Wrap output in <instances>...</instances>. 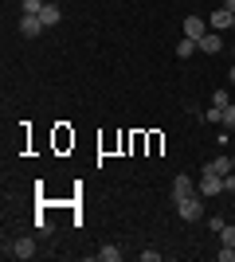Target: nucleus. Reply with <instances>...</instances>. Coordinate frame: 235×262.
Segmentation results:
<instances>
[{
  "label": "nucleus",
  "instance_id": "obj_1",
  "mask_svg": "<svg viewBox=\"0 0 235 262\" xmlns=\"http://www.w3.org/2000/svg\"><path fill=\"white\" fill-rule=\"evenodd\" d=\"M173 208H177L180 219H188V223L204 219V200H200V192H196V196H188V200H180V204H173Z\"/></svg>",
  "mask_w": 235,
  "mask_h": 262
},
{
  "label": "nucleus",
  "instance_id": "obj_2",
  "mask_svg": "<svg viewBox=\"0 0 235 262\" xmlns=\"http://www.w3.org/2000/svg\"><path fill=\"white\" fill-rule=\"evenodd\" d=\"M196 192H200V196H220V192H224V176L212 172V168H204V172H200V184H196Z\"/></svg>",
  "mask_w": 235,
  "mask_h": 262
},
{
  "label": "nucleus",
  "instance_id": "obj_3",
  "mask_svg": "<svg viewBox=\"0 0 235 262\" xmlns=\"http://www.w3.org/2000/svg\"><path fill=\"white\" fill-rule=\"evenodd\" d=\"M188 196H196V184H192V176L180 172L177 180H173V204H180V200H188Z\"/></svg>",
  "mask_w": 235,
  "mask_h": 262
},
{
  "label": "nucleus",
  "instance_id": "obj_4",
  "mask_svg": "<svg viewBox=\"0 0 235 262\" xmlns=\"http://www.w3.org/2000/svg\"><path fill=\"white\" fill-rule=\"evenodd\" d=\"M8 254H12V258H24V262L35 258V239H16V243L8 247Z\"/></svg>",
  "mask_w": 235,
  "mask_h": 262
},
{
  "label": "nucleus",
  "instance_id": "obj_5",
  "mask_svg": "<svg viewBox=\"0 0 235 262\" xmlns=\"http://www.w3.org/2000/svg\"><path fill=\"white\" fill-rule=\"evenodd\" d=\"M39 32H47L39 16H20V35H28V39H35V35H39Z\"/></svg>",
  "mask_w": 235,
  "mask_h": 262
},
{
  "label": "nucleus",
  "instance_id": "obj_6",
  "mask_svg": "<svg viewBox=\"0 0 235 262\" xmlns=\"http://www.w3.org/2000/svg\"><path fill=\"white\" fill-rule=\"evenodd\" d=\"M204 32H208V24H204L200 16H184V35H188V39H200Z\"/></svg>",
  "mask_w": 235,
  "mask_h": 262
},
{
  "label": "nucleus",
  "instance_id": "obj_7",
  "mask_svg": "<svg viewBox=\"0 0 235 262\" xmlns=\"http://www.w3.org/2000/svg\"><path fill=\"white\" fill-rule=\"evenodd\" d=\"M231 20H235V12H227V8H216L208 24H212L216 32H227V28H231Z\"/></svg>",
  "mask_w": 235,
  "mask_h": 262
},
{
  "label": "nucleus",
  "instance_id": "obj_8",
  "mask_svg": "<svg viewBox=\"0 0 235 262\" xmlns=\"http://www.w3.org/2000/svg\"><path fill=\"white\" fill-rule=\"evenodd\" d=\"M39 20H44V28H55V24L63 20V12H59V4H44V8H39Z\"/></svg>",
  "mask_w": 235,
  "mask_h": 262
},
{
  "label": "nucleus",
  "instance_id": "obj_9",
  "mask_svg": "<svg viewBox=\"0 0 235 262\" xmlns=\"http://www.w3.org/2000/svg\"><path fill=\"white\" fill-rule=\"evenodd\" d=\"M220 47H224V39H220L216 32H204V35H200V51H204V55H216Z\"/></svg>",
  "mask_w": 235,
  "mask_h": 262
},
{
  "label": "nucleus",
  "instance_id": "obj_10",
  "mask_svg": "<svg viewBox=\"0 0 235 262\" xmlns=\"http://www.w3.org/2000/svg\"><path fill=\"white\" fill-rule=\"evenodd\" d=\"M196 51H200V39H188V35H184V39L177 43V59H192Z\"/></svg>",
  "mask_w": 235,
  "mask_h": 262
},
{
  "label": "nucleus",
  "instance_id": "obj_11",
  "mask_svg": "<svg viewBox=\"0 0 235 262\" xmlns=\"http://www.w3.org/2000/svg\"><path fill=\"white\" fill-rule=\"evenodd\" d=\"M204 168H212V172L227 176V172H231V168H235V164H231V157H216V161H212V164H204Z\"/></svg>",
  "mask_w": 235,
  "mask_h": 262
},
{
  "label": "nucleus",
  "instance_id": "obj_12",
  "mask_svg": "<svg viewBox=\"0 0 235 262\" xmlns=\"http://www.w3.org/2000/svg\"><path fill=\"white\" fill-rule=\"evenodd\" d=\"M204 121H212V125H224V106H208V110H204Z\"/></svg>",
  "mask_w": 235,
  "mask_h": 262
},
{
  "label": "nucleus",
  "instance_id": "obj_13",
  "mask_svg": "<svg viewBox=\"0 0 235 262\" xmlns=\"http://www.w3.org/2000/svg\"><path fill=\"white\" fill-rule=\"evenodd\" d=\"M47 0H20V8H24V16H39V8H44Z\"/></svg>",
  "mask_w": 235,
  "mask_h": 262
},
{
  "label": "nucleus",
  "instance_id": "obj_14",
  "mask_svg": "<svg viewBox=\"0 0 235 262\" xmlns=\"http://www.w3.org/2000/svg\"><path fill=\"white\" fill-rule=\"evenodd\" d=\"M98 258H102V262H118V258H122V251H118V247H102Z\"/></svg>",
  "mask_w": 235,
  "mask_h": 262
},
{
  "label": "nucleus",
  "instance_id": "obj_15",
  "mask_svg": "<svg viewBox=\"0 0 235 262\" xmlns=\"http://www.w3.org/2000/svg\"><path fill=\"white\" fill-rule=\"evenodd\" d=\"M220 239H224V247H235V227H231V223H224V231H220Z\"/></svg>",
  "mask_w": 235,
  "mask_h": 262
},
{
  "label": "nucleus",
  "instance_id": "obj_16",
  "mask_svg": "<svg viewBox=\"0 0 235 262\" xmlns=\"http://www.w3.org/2000/svg\"><path fill=\"white\" fill-rule=\"evenodd\" d=\"M224 125H227V129H235V106H231V102L224 106Z\"/></svg>",
  "mask_w": 235,
  "mask_h": 262
},
{
  "label": "nucleus",
  "instance_id": "obj_17",
  "mask_svg": "<svg viewBox=\"0 0 235 262\" xmlns=\"http://www.w3.org/2000/svg\"><path fill=\"white\" fill-rule=\"evenodd\" d=\"M216 258H220V262H235V247H224V251L216 254Z\"/></svg>",
  "mask_w": 235,
  "mask_h": 262
},
{
  "label": "nucleus",
  "instance_id": "obj_18",
  "mask_svg": "<svg viewBox=\"0 0 235 262\" xmlns=\"http://www.w3.org/2000/svg\"><path fill=\"white\" fill-rule=\"evenodd\" d=\"M212 106H227V90H216V94H212Z\"/></svg>",
  "mask_w": 235,
  "mask_h": 262
},
{
  "label": "nucleus",
  "instance_id": "obj_19",
  "mask_svg": "<svg viewBox=\"0 0 235 262\" xmlns=\"http://www.w3.org/2000/svg\"><path fill=\"white\" fill-rule=\"evenodd\" d=\"M224 8H227V12H235V0H227V4H224Z\"/></svg>",
  "mask_w": 235,
  "mask_h": 262
},
{
  "label": "nucleus",
  "instance_id": "obj_20",
  "mask_svg": "<svg viewBox=\"0 0 235 262\" xmlns=\"http://www.w3.org/2000/svg\"><path fill=\"white\" fill-rule=\"evenodd\" d=\"M231 86H235V63H231Z\"/></svg>",
  "mask_w": 235,
  "mask_h": 262
},
{
  "label": "nucleus",
  "instance_id": "obj_21",
  "mask_svg": "<svg viewBox=\"0 0 235 262\" xmlns=\"http://www.w3.org/2000/svg\"><path fill=\"white\" fill-rule=\"evenodd\" d=\"M231 145H235V133H231Z\"/></svg>",
  "mask_w": 235,
  "mask_h": 262
},
{
  "label": "nucleus",
  "instance_id": "obj_22",
  "mask_svg": "<svg viewBox=\"0 0 235 262\" xmlns=\"http://www.w3.org/2000/svg\"><path fill=\"white\" fill-rule=\"evenodd\" d=\"M231 59H235V47H231Z\"/></svg>",
  "mask_w": 235,
  "mask_h": 262
},
{
  "label": "nucleus",
  "instance_id": "obj_23",
  "mask_svg": "<svg viewBox=\"0 0 235 262\" xmlns=\"http://www.w3.org/2000/svg\"><path fill=\"white\" fill-rule=\"evenodd\" d=\"M231 28H235V20H231Z\"/></svg>",
  "mask_w": 235,
  "mask_h": 262
},
{
  "label": "nucleus",
  "instance_id": "obj_24",
  "mask_svg": "<svg viewBox=\"0 0 235 262\" xmlns=\"http://www.w3.org/2000/svg\"><path fill=\"white\" fill-rule=\"evenodd\" d=\"M231 164H235V157H231Z\"/></svg>",
  "mask_w": 235,
  "mask_h": 262
}]
</instances>
